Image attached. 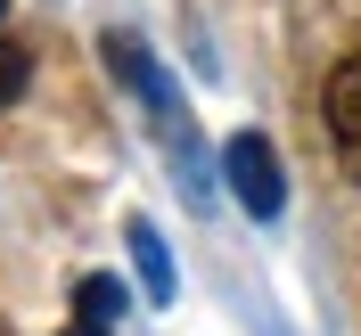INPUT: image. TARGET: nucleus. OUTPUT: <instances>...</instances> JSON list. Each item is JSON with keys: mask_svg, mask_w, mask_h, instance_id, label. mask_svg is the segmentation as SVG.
<instances>
[{"mask_svg": "<svg viewBox=\"0 0 361 336\" xmlns=\"http://www.w3.org/2000/svg\"><path fill=\"white\" fill-rule=\"evenodd\" d=\"M222 180H230V197L247 205L255 222H279V213H288V173H279V156H271L263 132H238L222 148Z\"/></svg>", "mask_w": 361, "mask_h": 336, "instance_id": "obj_1", "label": "nucleus"}, {"mask_svg": "<svg viewBox=\"0 0 361 336\" xmlns=\"http://www.w3.org/2000/svg\"><path fill=\"white\" fill-rule=\"evenodd\" d=\"M329 139H337V164L361 180V49L353 58H337V74H329Z\"/></svg>", "mask_w": 361, "mask_h": 336, "instance_id": "obj_2", "label": "nucleus"}, {"mask_svg": "<svg viewBox=\"0 0 361 336\" xmlns=\"http://www.w3.org/2000/svg\"><path fill=\"white\" fill-rule=\"evenodd\" d=\"M123 238H132V263H140V287H148V304H173V254H164L157 222H132Z\"/></svg>", "mask_w": 361, "mask_h": 336, "instance_id": "obj_3", "label": "nucleus"}, {"mask_svg": "<svg viewBox=\"0 0 361 336\" xmlns=\"http://www.w3.org/2000/svg\"><path fill=\"white\" fill-rule=\"evenodd\" d=\"M25 82H33V58H25L17 33H8V0H0V107H17Z\"/></svg>", "mask_w": 361, "mask_h": 336, "instance_id": "obj_4", "label": "nucleus"}, {"mask_svg": "<svg viewBox=\"0 0 361 336\" xmlns=\"http://www.w3.org/2000/svg\"><path fill=\"white\" fill-rule=\"evenodd\" d=\"M115 312H123V287H115V279H82V287H74V320H82V328H115Z\"/></svg>", "mask_w": 361, "mask_h": 336, "instance_id": "obj_5", "label": "nucleus"}, {"mask_svg": "<svg viewBox=\"0 0 361 336\" xmlns=\"http://www.w3.org/2000/svg\"><path fill=\"white\" fill-rule=\"evenodd\" d=\"M66 336H107V328H66Z\"/></svg>", "mask_w": 361, "mask_h": 336, "instance_id": "obj_6", "label": "nucleus"}]
</instances>
